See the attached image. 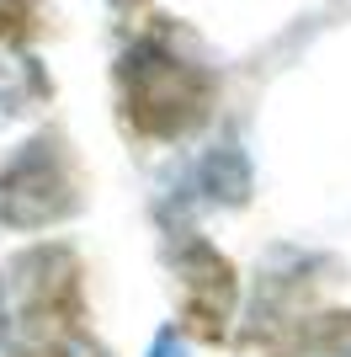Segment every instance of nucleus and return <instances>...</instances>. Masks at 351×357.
I'll list each match as a JSON object with an SVG mask.
<instances>
[{
  "mask_svg": "<svg viewBox=\"0 0 351 357\" xmlns=\"http://www.w3.org/2000/svg\"><path fill=\"white\" fill-rule=\"evenodd\" d=\"M181 310H187V326L208 342L224 336V320H229V298H234V272L224 256L213 251H192V261L181 267Z\"/></svg>",
  "mask_w": 351,
  "mask_h": 357,
  "instance_id": "nucleus-2",
  "label": "nucleus"
},
{
  "mask_svg": "<svg viewBox=\"0 0 351 357\" xmlns=\"http://www.w3.org/2000/svg\"><path fill=\"white\" fill-rule=\"evenodd\" d=\"M208 86L203 70L171 59L160 48H139L123 64V107H128V123L149 139H176L197 128L208 118Z\"/></svg>",
  "mask_w": 351,
  "mask_h": 357,
  "instance_id": "nucleus-1",
  "label": "nucleus"
},
{
  "mask_svg": "<svg viewBox=\"0 0 351 357\" xmlns=\"http://www.w3.org/2000/svg\"><path fill=\"white\" fill-rule=\"evenodd\" d=\"M32 27H38L32 0H0V38L6 32H32Z\"/></svg>",
  "mask_w": 351,
  "mask_h": 357,
  "instance_id": "nucleus-3",
  "label": "nucleus"
}]
</instances>
